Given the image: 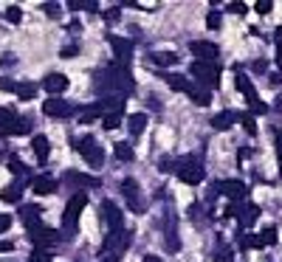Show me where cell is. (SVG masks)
<instances>
[{
	"instance_id": "24",
	"label": "cell",
	"mask_w": 282,
	"mask_h": 262,
	"mask_svg": "<svg viewBox=\"0 0 282 262\" xmlns=\"http://www.w3.org/2000/svg\"><path fill=\"white\" fill-rule=\"evenodd\" d=\"M0 197H3L6 203H17V200H20V189H14V186H6Z\"/></svg>"
},
{
	"instance_id": "35",
	"label": "cell",
	"mask_w": 282,
	"mask_h": 262,
	"mask_svg": "<svg viewBox=\"0 0 282 262\" xmlns=\"http://www.w3.org/2000/svg\"><path fill=\"white\" fill-rule=\"evenodd\" d=\"M251 110H254V113H265V104H262V102H254V104H251Z\"/></svg>"
},
{
	"instance_id": "13",
	"label": "cell",
	"mask_w": 282,
	"mask_h": 262,
	"mask_svg": "<svg viewBox=\"0 0 282 262\" xmlns=\"http://www.w3.org/2000/svg\"><path fill=\"white\" fill-rule=\"evenodd\" d=\"M14 93H17V99L28 102V99H34V96H37V85H31V82H20V85L14 88Z\"/></svg>"
},
{
	"instance_id": "17",
	"label": "cell",
	"mask_w": 282,
	"mask_h": 262,
	"mask_svg": "<svg viewBox=\"0 0 282 262\" xmlns=\"http://www.w3.org/2000/svg\"><path fill=\"white\" fill-rule=\"evenodd\" d=\"M56 189V183L51 181V178H37V181H34V192L37 194H51Z\"/></svg>"
},
{
	"instance_id": "34",
	"label": "cell",
	"mask_w": 282,
	"mask_h": 262,
	"mask_svg": "<svg viewBox=\"0 0 282 262\" xmlns=\"http://www.w3.org/2000/svg\"><path fill=\"white\" fill-rule=\"evenodd\" d=\"M14 88H17V85H11L9 79H0V91H14Z\"/></svg>"
},
{
	"instance_id": "19",
	"label": "cell",
	"mask_w": 282,
	"mask_h": 262,
	"mask_svg": "<svg viewBox=\"0 0 282 262\" xmlns=\"http://www.w3.org/2000/svg\"><path fill=\"white\" fill-rule=\"evenodd\" d=\"M167 85L172 88V91H186V93H192L195 88H192L189 82L183 79V76H167Z\"/></svg>"
},
{
	"instance_id": "2",
	"label": "cell",
	"mask_w": 282,
	"mask_h": 262,
	"mask_svg": "<svg viewBox=\"0 0 282 262\" xmlns=\"http://www.w3.org/2000/svg\"><path fill=\"white\" fill-rule=\"evenodd\" d=\"M85 206H88V194L77 192L65 206V226H77V220H79V214L85 212Z\"/></svg>"
},
{
	"instance_id": "10",
	"label": "cell",
	"mask_w": 282,
	"mask_h": 262,
	"mask_svg": "<svg viewBox=\"0 0 282 262\" xmlns=\"http://www.w3.org/2000/svg\"><path fill=\"white\" fill-rule=\"evenodd\" d=\"M31 149H34V155H37L40 161H45V158H48V152H51L48 138H45V136H34L31 138Z\"/></svg>"
},
{
	"instance_id": "37",
	"label": "cell",
	"mask_w": 282,
	"mask_h": 262,
	"mask_svg": "<svg viewBox=\"0 0 282 262\" xmlns=\"http://www.w3.org/2000/svg\"><path fill=\"white\" fill-rule=\"evenodd\" d=\"M144 262H161V260H158V257H153V254H150V257H144Z\"/></svg>"
},
{
	"instance_id": "5",
	"label": "cell",
	"mask_w": 282,
	"mask_h": 262,
	"mask_svg": "<svg viewBox=\"0 0 282 262\" xmlns=\"http://www.w3.org/2000/svg\"><path fill=\"white\" fill-rule=\"evenodd\" d=\"M178 178H180L183 183H192V186H195V183H201V181H203V167H198V164L180 167V169H178Z\"/></svg>"
},
{
	"instance_id": "33",
	"label": "cell",
	"mask_w": 282,
	"mask_h": 262,
	"mask_svg": "<svg viewBox=\"0 0 282 262\" xmlns=\"http://www.w3.org/2000/svg\"><path fill=\"white\" fill-rule=\"evenodd\" d=\"M77 51H79L77 46H65V48H62V57H68V59H71V57H77Z\"/></svg>"
},
{
	"instance_id": "6",
	"label": "cell",
	"mask_w": 282,
	"mask_h": 262,
	"mask_svg": "<svg viewBox=\"0 0 282 262\" xmlns=\"http://www.w3.org/2000/svg\"><path fill=\"white\" fill-rule=\"evenodd\" d=\"M43 88L48 93H62L68 88V76H62V73H48L43 79Z\"/></svg>"
},
{
	"instance_id": "21",
	"label": "cell",
	"mask_w": 282,
	"mask_h": 262,
	"mask_svg": "<svg viewBox=\"0 0 282 262\" xmlns=\"http://www.w3.org/2000/svg\"><path fill=\"white\" fill-rule=\"evenodd\" d=\"M231 119H234V113H217L212 119V127L214 130H229V127H231Z\"/></svg>"
},
{
	"instance_id": "11",
	"label": "cell",
	"mask_w": 282,
	"mask_h": 262,
	"mask_svg": "<svg viewBox=\"0 0 282 262\" xmlns=\"http://www.w3.org/2000/svg\"><path fill=\"white\" fill-rule=\"evenodd\" d=\"M68 107H65V102L62 99H45V104H43V113L45 116H62Z\"/></svg>"
},
{
	"instance_id": "1",
	"label": "cell",
	"mask_w": 282,
	"mask_h": 262,
	"mask_svg": "<svg viewBox=\"0 0 282 262\" xmlns=\"http://www.w3.org/2000/svg\"><path fill=\"white\" fill-rule=\"evenodd\" d=\"M192 73H195L203 85H209V88H217V85H220V79H217V68H214L212 62L195 59V62H192Z\"/></svg>"
},
{
	"instance_id": "27",
	"label": "cell",
	"mask_w": 282,
	"mask_h": 262,
	"mask_svg": "<svg viewBox=\"0 0 282 262\" xmlns=\"http://www.w3.org/2000/svg\"><path fill=\"white\" fill-rule=\"evenodd\" d=\"M31 262H51V254H48V251H40V248H37V251L31 254Z\"/></svg>"
},
{
	"instance_id": "22",
	"label": "cell",
	"mask_w": 282,
	"mask_h": 262,
	"mask_svg": "<svg viewBox=\"0 0 282 262\" xmlns=\"http://www.w3.org/2000/svg\"><path fill=\"white\" fill-rule=\"evenodd\" d=\"M150 62H155V65H172V62H178V57L169 54V51H158V54L150 57Z\"/></svg>"
},
{
	"instance_id": "8",
	"label": "cell",
	"mask_w": 282,
	"mask_h": 262,
	"mask_svg": "<svg viewBox=\"0 0 282 262\" xmlns=\"http://www.w3.org/2000/svg\"><path fill=\"white\" fill-rule=\"evenodd\" d=\"M237 91L246 93V99H248L251 104L257 102V91H254V85H251V79H248V76H246L240 68H237Z\"/></svg>"
},
{
	"instance_id": "16",
	"label": "cell",
	"mask_w": 282,
	"mask_h": 262,
	"mask_svg": "<svg viewBox=\"0 0 282 262\" xmlns=\"http://www.w3.org/2000/svg\"><path fill=\"white\" fill-rule=\"evenodd\" d=\"M119 124H122V110H113V113L102 116V127H104V130H116Z\"/></svg>"
},
{
	"instance_id": "12",
	"label": "cell",
	"mask_w": 282,
	"mask_h": 262,
	"mask_svg": "<svg viewBox=\"0 0 282 262\" xmlns=\"http://www.w3.org/2000/svg\"><path fill=\"white\" fill-rule=\"evenodd\" d=\"M14 119H17V116L11 113V110L0 107V136H9V133H11V124H14Z\"/></svg>"
},
{
	"instance_id": "32",
	"label": "cell",
	"mask_w": 282,
	"mask_h": 262,
	"mask_svg": "<svg viewBox=\"0 0 282 262\" xmlns=\"http://www.w3.org/2000/svg\"><path fill=\"white\" fill-rule=\"evenodd\" d=\"M9 226H11V217L9 214H0V234H3Z\"/></svg>"
},
{
	"instance_id": "30",
	"label": "cell",
	"mask_w": 282,
	"mask_h": 262,
	"mask_svg": "<svg viewBox=\"0 0 282 262\" xmlns=\"http://www.w3.org/2000/svg\"><path fill=\"white\" fill-rule=\"evenodd\" d=\"M9 169L14 172V175H20V172H26V167H23V164H20L17 158H11V161H9Z\"/></svg>"
},
{
	"instance_id": "4",
	"label": "cell",
	"mask_w": 282,
	"mask_h": 262,
	"mask_svg": "<svg viewBox=\"0 0 282 262\" xmlns=\"http://www.w3.org/2000/svg\"><path fill=\"white\" fill-rule=\"evenodd\" d=\"M189 51L198 54L201 62H212V59L217 57V46H214V43H198V40H195V43H189Z\"/></svg>"
},
{
	"instance_id": "20",
	"label": "cell",
	"mask_w": 282,
	"mask_h": 262,
	"mask_svg": "<svg viewBox=\"0 0 282 262\" xmlns=\"http://www.w3.org/2000/svg\"><path fill=\"white\" fill-rule=\"evenodd\" d=\"M113 152H116V158L119 161H133L135 158V152L130 144H113Z\"/></svg>"
},
{
	"instance_id": "3",
	"label": "cell",
	"mask_w": 282,
	"mask_h": 262,
	"mask_svg": "<svg viewBox=\"0 0 282 262\" xmlns=\"http://www.w3.org/2000/svg\"><path fill=\"white\" fill-rule=\"evenodd\" d=\"M79 155L88 161L90 167H99L102 164V158H104V152H102V147L93 141V138H85V141H79Z\"/></svg>"
},
{
	"instance_id": "28",
	"label": "cell",
	"mask_w": 282,
	"mask_h": 262,
	"mask_svg": "<svg viewBox=\"0 0 282 262\" xmlns=\"http://www.w3.org/2000/svg\"><path fill=\"white\" fill-rule=\"evenodd\" d=\"M240 121H243V127H246V130L251 133V136L257 133V127H254V119H251V116H240Z\"/></svg>"
},
{
	"instance_id": "29",
	"label": "cell",
	"mask_w": 282,
	"mask_h": 262,
	"mask_svg": "<svg viewBox=\"0 0 282 262\" xmlns=\"http://www.w3.org/2000/svg\"><path fill=\"white\" fill-rule=\"evenodd\" d=\"M254 9H257L259 14H268L271 9H274V3H271V0H259V3H257V6H254Z\"/></svg>"
},
{
	"instance_id": "15",
	"label": "cell",
	"mask_w": 282,
	"mask_h": 262,
	"mask_svg": "<svg viewBox=\"0 0 282 262\" xmlns=\"http://www.w3.org/2000/svg\"><path fill=\"white\" fill-rule=\"evenodd\" d=\"M144 127H147V116L144 113H133V116H130V133H133V136H141V133H144Z\"/></svg>"
},
{
	"instance_id": "7",
	"label": "cell",
	"mask_w": 282,
	"mask_h": 262,
	"mask_svg": "<svg viewBox=\"0 0 282 262\" xmlns=\"http://www.w3.org/2000/svg\"><path fill=\"white\" fill-rule=\"evenodd\" d=\"M217 189H220V194H226V197H243V194H246V183L243 181H223V183H217Z\"/></svg>"
},
{
	"instance_id": "26",
	"label": "cell",
	"mask_w": 282,
	"mask_h": 262,
	"mask_svg": "<svg viewBox=\"0 0 282 262\" xmlns=\"http://www.w3.org/2000/svg\"><path fill=\"white\" fill-rule=\"evenodd\" d=\"M220 23H223V17H220L217 12H209V17H206V25H209V28H220Z\"/></svg>"
},
{
	"instance_id": "31",
	"label": "cell",
	"mask_w": 282,
	"mask_h": 262,
	"mask_svg": "<svg viewBox=\"0 0 282 262\" xmlns=\"http://www.w3.org/2000/svg\"><path fill=\"white\" fill-rule=\"evenodd\" d=\"M229 12H231V14H246V3H231V6H229Z\"/></svg>"
},
{
	"instance_id": "36",
	"label": "cell",
	"mask_w": 282,
	"mask_h": 262,
	"mask_svg": "<svg viewBox=\"0 0 282 262\" xmlns=\"http://www.w3.org/2000/svg\"><path fill=\"white\" fill-rule=\"evenodd\" d=\"M277 147H280V158H282V130L277 133Z\"/></svg>"
},
{
	"instance_id": "14",
	"label": "cell",
	"mask_w": 282,
	"mask_h": 262,
	"mask_svg": "<svg viewBox=\"0 0 282 262\" xmlns=\"http://www.w3.org/2000/svg\"><path fill=\"white\" fill-rule=\"evenodd\" d=\"M102 212H104V220H107L113 228L122 223V214H119V209H116L113 203H102Z\"/></svg>"
},
{
	"instance_id": "18",
	"label": "cell",
	"mask_w": 282,
	"mask_h": 262,
	"mask_svg": "<svg viewBox=\"0 0 282 262\" xmlns=\"http://www.w3.org/2000/svg\"><path fill=\"white\" fill-rule=\"evenodd\" d=\"M107 40H110V46L116 48V54H119V57H127V54H130V40H122V37H107Z\"/></svg>"
},
{
	"instance_id": "23",
	"label": "cell",
	"mask_w": 282,
	"mask_h": 262,
	"mask_svg": "<svg viewBox=\"0 0 282 262\" xmlns=\"http://www.w3.org/2000/svg\"><path fill=\"white\" fill-rule=\"evenodd\" d=\"M189 96H192V102H195V104H201V107H206V104L212 102V96H209L206 91H192Z\"/></svg>"
},
{
	"instance_id": "25",
	"label": "cell",
	"mask_w": 282,
	"mask_h": 262,
	"mask_svg": "<svg viewBox=\"0 0 282 262\" xmlns=\"http://www.w3.org/2000/svg\"><path fill=\"white\" fill-rule=\"evenodd\" d=\"M6 17H9V23H20V20H23V12L17 9V6H9V9H6Z\"/></svg>"
},
{
	"instance_id": "9",
	"label": "cell",
	"mask_w": 282,
	"mask_h": 262,
	"mask_svg": "<svg viewBox=\"0 0 282 262\" xmlns=\"http://www.w3.org/2000/svg\"><path fill=\"white\" fill-rule=\"evenodd\" d=\"M274 242H277V228L268 226L254 237V248H265V245H274Z\"/></svg>"
}]
</instances>
